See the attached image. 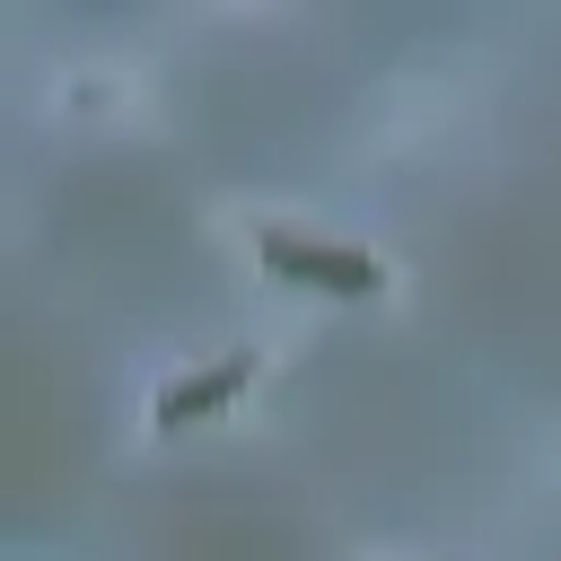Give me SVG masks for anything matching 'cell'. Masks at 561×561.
<instances>
[{
  "label": "cell",
  "mask_w": 561,
  "mask_h": 561,
  "mask_svg": "<svg viewBox=\"0 0 561 561\" xmlns=\"http://www.w3.org/2000/svg\"><path fill=\"white\" fill-rule=\"evenodd\" d=\"M237 377H245V359H228V368H202V377H175V386L158 394V421L175 430V421H193V412L228 403V394H237Z\"/></svg>",
  "instance_id": "2"
},
{
  "label": "cell",
  "mask_w": 561,
  "mask_h": 561,
  "mask_svg": "<svg viewBox=\"0 0 561 561\" xmlns=\"http://www.w3.org/2000/svg\"><path fill=\"white\" fill-rule=\"evenodd\" d=\"M272 263H280V272H307L316 289H368V280H377V263H368V254L307 245V237H272Z\"/></svg>",
  "instance_id": "1"
}]
</instances>
